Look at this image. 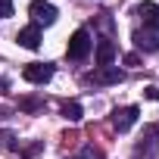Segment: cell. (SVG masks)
<instances>
[{
  "label": "cell",
  "mask_w": 159,
  "mask_h": 159,
  "mask_svg": "<svg viewBox=\"0 0 159 159\" xmlns=\"http://www.w3.org/2000/svg\"><path fill=\"white\" fill-rule=\"evenodd\" d=\"M84 81L94 84V88H106V84H119V81H125V72H122L119 66H97L94 72L84 75Z\"/></svg>",
  "instance_id": "obj_1"
},
{
  "label": "cell",
  "mask_w": 159,
  "mask_h": 159,
  "mask_svg": "<svg viewBox=\"0 0 159 159\" xmlns=\"http://www.w3.org/2000/svg\"><path fill=\"white\" fill-rule=\"evenodd\" d=\"M91 47H94V41H91V34L84 31V28H78L72 38H69V47H66V56L69 59H84L88 53H91Z\"/></svg>",
  "instance_id": "obj_2"
},
{
  "label": "cell",
  "mask_w": 159,
  "mask_h": 159,
  "mask_svg": "<svg viewBox=\"0 0 159 159\" xmlns=\"http://www.w3.org/2000/svg\"><path fill=\"white\" fill-rule=\"evenodd\" d=\"M53 62H28L25 69H22V78L25 81H31V84H47L50 78H53Z\"/></svg>",
  "instance_id": "obj_3"
},
{
  "label": "cell",
  "mask_w": 159,
  "mask_h": 159,
  "mask_svg": "<svg viewBox=\"0 0 159 159\" xmlns=\"http://www.w3.org/2000/svg\"><path fill=\"white\" fill-rule=\"evenodd\" d=\"M28 13H31V19H34V25L41 28V25H53L56 22V7L53 3H47V0H31V7H28Z\"/></svg>",
  "instance_id": "obj_4"
},
{
  "label": "cell",
  "mask_w": 159,
  "mask_h": 159,
  "mask_svg": "<svg viewBox=\"0 0 159 159\" xmlns=\"http://www.w3.org/2000/svg\"><path fill=\"white\" fill-rule=\"evenodd\" d=\"M134 47L143 53H156L159 50V28H137L134 31Z\"/></svg>",
  "instance_id": "obj_5"
},
{
  "label": "cell",
  "mask_w": 159,
  "mask_h": 159,
  "mask_svg": "<svg viewBox=\"0 0 159 159\" xmlns=\"http://www.w3.org/2000/svg\"><path fill=\"white\" fill-rule=\"evenodd\" d=\"M137 116H140V109H137V106H122V109H116V112H112V128H116L119 134H125V131L137 122Z\"/></svg>",
  "instance_id": "obj_6"
},
{
  "label": "cell",
  "mask_w": 159,
  "mask_h": 159,
  "mask_svg": "<svg viewBox=\"0 0 159 159\" xmlns=\"http://www.w3.org/2000/svg\"><path fill=\"white\" fill-rule=\"evenodd\" d=\"M16 41H19L22 47H28V50H38V47H41V28L31 22V25H25V28L16 34Z\"/></svg>",
  "instance_id": "obj_7"
},
{
  "label": "cell",
  "mask_w": 159,
  "mask_h": 159,
  "mask_svg": "<svg viewBox=\"0 0 159 159\" xmlns=\"http://www.w3.org/2000/svg\"><path fill=\"white\" fill-rule=\"evenodd\" d=\"M134 13L143 19V28H159V7L156 3H137Z\"/></svg>",
  "instance_id": "obj_8"
},
{
  "label": "cell",
  "mask_w": 159,
  "mask_h": 159,
  "mask_svg": "<svg viewBox=\"0 0 159 159\" xmlns=\"http://www.w3.org/2000/svg\"><path fill=\"white\" fill-rule=\"evenodd\" d=\"M116 59V44L109 38H100L97 41V66H112Z\"/></svg>",
  "instance_id": "obj_9"
},
{
  "label": "cell",
  "mask_w": 159,
  "mask_h": 159,
  "mask_svg": "<svg viewBox=\"0 0 159 159\" xmlns=\"http://www.w3.org/2000/svg\"><path fill=\"white\" fill-rule=\"evenodd\" d=\"M59 116H62L66 122H81L84 109H81V103H78V100H66V103L59 106Z\"/></svg>",
  "instance_id": "obj_10"
},
{
  "label": "cell",
  "mask_w": 159,
  "mask_h": 159,
  "mask_svg": "<svg viewBox=\"0 0 159 159\" xmlns=\"http://www.w3.org/2000/svg\"><path fill=\"white\" fill-rule=\"evenodd\" d=\"M19 109H25V112H41V109H44V100H38V97H22V100H19Z\"/></svg>",
  "instance_id": "obj_11"
},
{
  "label": "cell",
  "mask_w": 159,
  "mask_h": 159,
  "mask_svg": "<svg viewBox=\"0 0 159 159\" xmlns=\"http://www.w3.org/2000/svg\"><path fill=\"white\" fill-rule=\"evenodd\" d=\"M75 159H103V153H100L97 147H91V143H88V147L78 150V156H75Z\"/></svg>",
  "instance_id": "obj_12"
},
{
  "label": "cell",
  "mask_w": 159,
  "mask_h": 159,
  "mask_svg": "<svg viewBox=\"0 0 159 159\" xmlns=\"http://www.w3.org/2000/svg\"><path fill=\"white\" fill-rule=\"evenodd\" d=\"M13 140H16V134H13V131H0V143L10 147V150H19V143H13Z\"/></svg>",
  "instance_id": "obj_13"
},
{
  "label": "cell",
  "mask_w": 159,
  "mask_h": 159,
  "mask_svg": "<svg viewBox=\"0 0 159 159\" xmlns=\"http://www.w3.org/2000/svg\"><path fill=\"white\" fill-rule=\"evenodd\" d=\"M41 150H44V143L38 140V143H28V147H22V156H25V159H31V156H38Z\"/></svg>",
  "instance_id": "obj_14"
},
{
  "label": "cell",
  "mask_w": 159,
  "mask_h": 159,
  "mask_svg": "<svg viewBox=\"0 0 159 159\" xmlns=\"http://www.w3.org/2000/svg\"><path fill=\"white\" fill-rule=\"evenodd\" d=\"M13 16V0H0V19H10Z\"/></svg>",
  "instance_id": "obj_15"
},
{
  "label": "cell",
  "mask_w": 159,
  "mask_h": 159,
  "mask_svg": "<svg viewBox=\"0 0 159 159\" xmlns=\"http://www.w3.org/2000/svg\"><path fill=\"white\" fill-rule=\"evenodd\" d=\"M143 94H147V97H150V100H159V88H156V84H150V88H147V91H143Z\"/></svg>",
  "instance_id": "obj_16"
},
{
  "label": "cell",
  "mask_w": 159,
  "mask_h": 159,
  "mask_svg": "<svg viewBox=\"0 0 159 159\" xmlns=\"http://www.w3.org/2000/svg\"><path fill=\"white\" fill-rule=\"evenodd\" d=\"M137 62H140L137 53H128V56H125V66H137Z\"/></svg>",
  "instance_id": "obj_17"
},
{
  "label": "cell",
  "mask_w": 159,
  "mask_h": 159,
  "mask_svg": "<svg viewBox=\"0 0 159 159\" xmlns=\"http://www.w3.org/2000/svg\"><path fill=\"white\" fill-rule=\"evenodd\" d=\"M0 84H3V81H0Z\"/></svg>",
  "instance_id": "obj_18"
}]
</instances>
